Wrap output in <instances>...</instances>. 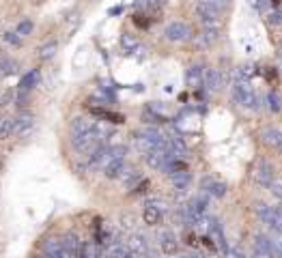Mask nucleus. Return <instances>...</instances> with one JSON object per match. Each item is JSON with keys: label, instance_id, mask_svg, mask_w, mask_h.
<instances>
[{"label": "nucleus", "instance_id": "12", "mask_svg": "<svg viewBox=\"0 0 282 258\" xmlns=\"http://www.w3.org/2000/svg\"><path fill=\"white\" fill-rule=\"evenodd\" d=\"M127 247H130V252H134L136 256H147L149 254L147 237H142V235H134L130 239V243H127Z\"/></svg>", "mask_w": 282, "mask_h": 258}, {"label": "nucleus", "instance_id": "29", "mask_svg": "<svg viewBox=\"0 0 282 258\" xmlns=\"http://www.w3.org/2000/svg\"><path fill=\"white\" fill-rule=\"evenodd\" d=\"M267 101H269V108H271L273 112L280 110V99H278L276 93H269V95H267Z\"/></svg>", "mask_w": 282, "mask_h": 258}, {"label": "nucleus", "instance_id": "4", "mask_svg": "<svg viewBox=\"0 0 282 258\" xmlns=\"http://www.w3.org/2000/svg\"><path fill=\"white\" fill-rule=\"evenodd\" d=\"M254 252L263 258H282V249L273 243L267 235H256L254 237Z\"/></svg>", "mask_w": 282, "mask_h": 258}, {"label": "nucleus", "instance_id": "28", "mask_svg": "<svg viewBox=\"0 0 282 258\" xmlns=\"http://www.w3.org/2000/svg\"><path fill=\"white\" fill-rule=\"evenodd\" d=\"M162 0H138V7H144V9H159Z\"/></svg>", "mask_w": 282, "mask_h": 258}, {"label": "nucleus", "instance_id": "16", "mask_svg": "<svg viewBox=\"0 0 282 258\" xmlns=\"http://www.w3.org/2000/svg\"><path fill=\"white\" fill-rule=\"evenodd\" d=\"M127 252V247L121 243L119 239H110L106 245V256L108 258H123V254Z\"/></svg>", "mask_w": 282, "mask_h": 258}, {"label": "nucleus", "instance_id": "33", "mask_svg": "<svg viewBox=\"0 0 282 258\" xmlns=\"http://www.w3.org/2000/svg\"><path fill=\"white\" fill-rule=\"evenodd\" d=\"M267 80H269V82H276V71H267Z\"/></svg>", "mask_w": 282, "mask_h": 258}, {"label": "nucleus", "instance_id": "11", "mask_svg": "<svg viewBox=\"0 0 282 258\" xmlns=\"http://www.w3.org/2000/svg\"><path fill=\"white\" fill-rule=\"evenodd\" d=\"M209 237H211V239L215 241L217 249H222V252L229 247L227 239H224V232H222V226L217 224V220H211V222H209Z\"/></svg>", "mask_w": 282, "mask_h": 258}, {"label": "nucleus", "instance_id": "32", "mask_svg": "<svg viewBox=\"0 0 282 258\" xmlns=\"http://www.w3.org/2000/svg\"><path fill=\"white\" fill-rule=\"evenodd\" d=\"M76 258H86V249H84V245H80V249H78Z\"/></svg>", "mask_w": 282, "mask_h": 258}, {"label": "nucleus", "instance_id": "35", "mask_svg": "<svg viewBox=\"0 0 282 258\" xmlns=\"http://www.w3.org/2000/svg\"><path fill=\"white\" fill-rule=\"evenodd\" d=\"M177 258H198V256H188V254H183V256H177Z\"/></svg>", "mask_w": 282, "mask_h": 258}, {"label": "nucleus", "instance_id": "23", "mask_svg": "<svg viewBox=\"0 0 282 258\" xmlns=\"http://www.w3.org/2000/svg\"><path fill=\"white\" fill-rule=\"evenodd\" d=\"M121 45L125 47V52H136V50L140 47L138 39H134V37H130V35H123V37H121Z\"/></svg>", "mask_w": 282, "mask_h": 258}, {"label": "nucleus", "instance_id": "22", "mask_svg": "<svg viewBox=\"0 0 282 258\" xmlns=\"http://www.w3.org/2000/svg\"><path fill=\"white\" fill-rule=\"evenodd\" d=\"M15 71H18V62L15 60H9V58L0 60V76H9V74H15Z\"/></svg>", "mask_w": 282, "mask_h": 258}, {"label": "nucleus", "instance_id": "3", "mask_svg": "<svg viewBox=\"0 0 282 258\" xmlns=\"http://www.w3.org/2000/svg\"><path fill=\"white\" fill-rule=\"evenodd\" d=\"M175 155L171 153V149L168 147H155L151 149L149 153H144V159H147V164L151 168H155V170H166L168 161H171Z\"/></svg>", "mask_w": 282, "mask_h": 258}, {"label": "nucleus", "instance_id": "15", "mask_svg": "<svg viewBox=\"0 0 282 258\" xmlns=\"http://www.w3.org/2000/svg\"><path fill=\"white\" fill-rule=\"evenodd\" d=\"M171 183L175 185V189H188V185H190V174L188 170H179V172H171Z\"/></svg>", "mask_w": 282, "mask_h": 258}, {"label": "nucleus", "instance_id": "27", "mask_svg": "<svg viewBox=\"0 0 282 258\" xmlns=\"http://www.w3.org/2000/svg\"><path fill=\"white\" fill-rule=\"evenodd\" d=\"M5 41L11 43V45H22V37L18 32H5Z\"/></svg>", "mask_w": 282, "mask_h": 258}, {"label": "nucleus", "instance_id": "7", "mask_svg": "<svg viewBox=\"0 0 282 258\" xmlns=\"http://www.w3.org/2000/svg\"><path fill=\"white\" fill-rule=\"evenodd\" d=\"M203 84H205L207 91L220 93L222 88H224V76L217 69H207L205 76H203Z\"/></svg>", "mask_w": 282, "mask_h": 258}, {"label": "nucleus", "instance_id": "24", "mask_svg": "<svg viewBox=\"0 0 282 258\" xmlns=\"http://www.w3.org/2000/svg\"><path fill=\"white\" fill-rule=\"evenodd\" d=\"M261 136H263V140L267 142V144H273V147H276L282 134H280V132H276V129H265V132H263Z\"/></svg>", "mask_w": 282, "mask_h": 258}, {"label": "nucleus", "instance_id": "25", "mask_svg": "<svg viewBox=\"0 0 282 258\" xmlns=\"http://www.w3.org/2000/svg\"><path fill=\"white\" fill-rule=\"evenodd\" d=\"M196 5H203V7H209V9L213 11H224V5L220 3V0H196Z\"/></svg>", "mask_w": 282, "mask_h": 258}, {"label": "nucleus", "instance_id": "37", "mask_svg": "<svg viewBox=\"0 0 282 258\" xmlns=\"http://www.w3.org/2000/svg\"><path fill=\"white\" fill-rule=\"evenodd\" d=\"M220 3H222L224 7H227V5H229V0H220Z\"/></svg>", "mask_w": 282, "mask_h": 258}, {"label": "nucleus", "instance_id": "19", "mask_svg": "<svg viewBox=\"0 0 282 258\" xmlns=\"http://www.w3.org/2000/svg\"><path fill=\"white\" fill-rule=\"evenodd\" d=\"M56 50H59V43H56V41H47V43H43L37 50V56L41 60H47V58H52V56L56 54Z\"/></svg>", "mask_w": 282, "mask_h": 258}, {"label": "nucleus", "instance_id": "17", "mask_svg": "<svg viewBox=\"0 0 282 258\" xmlns=\"http://www.w3.org/2000/svg\"><path fill=\"white\" fill-rule=\"evenodd\" d=\"M91 114H93V116H99V118H106V120H110V123H123V120H125L121 114H117V112L103 110V108H97V106L91 108Z\"/></svg>", "mask_w": 282, "mask_h": 258}, {"label": "nucleus", "instance_id": "36", "mask_svg": "<svg viewBox=\"0 0 282 258\" xmlns=\"http://www.w3.org/2000/svg\"><path fill=\"white\" fill-rule=\"evenodd\" d=\"M271 3H273V5H276V7H278V5L282 3V0H271Z\"/></svg>", "mask_w": 282, "mask_h": 258}, {"label": "nucleus", "instance_id": "8", "mask_svg": "<svg viewBox=\"0 0 282 258\" xmlns=\"http://www.w3.org/2000/svg\"><path fill=\"white\" fill-rule=\"evenodd\" d=\"M254 181L263 185V187H269L271 181H273V172H271V166L267 161H259L254 168Z\"/></svg>", "mask_w": 282, "mask_h": 258}, {"label": "nucleus", "instance_id": "21", "mask_svg": "<svg viewBox=\"0 0 282 258\" xmlns=\"http://www.w3.org/2000/svg\"><path fill=\"white\" fill-rule=\"evenodd\" d=\"M205 189H207V194H211V196H224L227 194V185H222V183H213L211 181V185H209V179L205 181Z\"/></svg>", "mask_w": 282, "mask_h": 258}, {"label": "nucleus", "instance_id": "10", "mask_svg": "<svg viewBox=\"0 0 282 258\" xmlns=\"http://www.w3.org/2000/svg\"><path fill=\"white\" fill-rule=\"evenodd\" d=\"M157 241H159V249H162L164 254H177V239L173 232L162 230L157 235Z\"/></svg>", "mask_w": 282, "mask_h": 258}, {"label": "nucleus", "instance_id": "18", "mask_svg": "<svg viewBox=\"0 0 282 258\" xmlns=\"http://www.w3.org/2000/svg\"><path fill=\"white\" fill-rule=\"evenodd\" d=\"M37 82H39V71H37V69L28 71V74L22 78V82H20V91L26 93V91H30V88H33Z\"/></svg>", "mask_w": 282, "mask_h": 258}, {"label": "nucleus", "instance_id": "2", "mask_svg": "<svg viewBox=\"0 0 282 258\" xmlns=\"http://www.w3.org/2000/svg\"><path fill=\"white\" fill-rule=\"evenodd\" d=\"M231 93H233V99H235L239 106H244V108H256V95H254L252 86H250L248 82H241V80L233 82Z\"/></svg>", "mask_w": 282, "mask_h": 258}, {"label": "nucleus", "instance_id": "13", "mask_svg": "<svg viewBox=\"0 0 282 258\" xmlns=\"http://www.w3.org/2000/svg\"><path fill=\"white\" fill-rule=\"evenodd\" d=\"M142 220H144V224H149V226L159 224V222H162V211H159V207L149 203L147 207L142 209Z\"/></svg>", "mask_w": 282, "mask_h": 258}, {"label": "nucleus", "instance_id": "30", "mask_svg": "<svg viewBox=\"0 0 282 258\" xmlns=\"http://www.w3.org/2000/svg\"><path fill=\"white\" fill-rule=\"evenodd\" d=\"M134 22H136V26H142V28H147V26H149L147 15H140V13H136V15H134Z\"/></svg>", "mask_w": 282, "mask_h": 258}, {"label": "nucleus", "instance_id": "6", "mask_svg": "<svg viewBox=\"0 0 282 258\" xmlns=\"http://www.w3.org/2000/svg\"><path fill=\"white\" fill-rule=\"evenodd\" d=\"M164 35H166L168 41H185V39L190 37V28L185 26L183 22H173V24L166 26Z\"/></svg>", "mask_w": 282, "mask_h": 258}, {"label": "nucleus", "instance_id": "5", "mask_svg": "<svg viewBox=\"0 0 282 258\" xmlns=\"http://www.w3.org/2000/svg\"><path fill=\"white\" fill-rule=\"evenodd\" d=\"M97 129V123H95L93 118H82L78 116L74 118V123H71V138H80V136H86Z\"/></svg>", "mask_w": 282, "mask_h": 258}, {"label": "nucleus", "instance_id": "1", "mask_svg": "<svg viewBox=\"0 0 282 258\" xmlns=\"http://www.w3.org/2000/svg\"><path fill=\"white\" fill-rule=\"evenodd\" d=\"M125 170V147H115L103 155V174L108 179H117Z\"/></svg>", "mask_w": 282, "mask_h": 258}, {"label": "nucleus", "instance_id": "31", "mask_svg": "<svg viewBox=\"0 0 282 258\" xmlns=\"http://www.w3.org/2000/svg\"><path fill=\"white\" fill-rule=\"evenodd\" d=\"M269 22H271V24H282V11L269 13Z\"/></svg>", "mask_w": 282, "mask_h": 258}, {"label": "nucleus", "instance_id": "34", "mask_svg": "<svg viewBox=\"0 0 282 258\" xmlns=\"http://www.w3.org/2000/svg\"><path fill=\"white\" fill-rule=\"evenodd\" d=\"M276 149L282 153V136H280V140H278V144H276Z\"/></svg>", "mask_w": 282, "mask_h": 258}, {"label": "nucleus", "instance_id": "9", "mask_svg": "<svg viewBox=\"0 0 282 258\" xmlns=\"http://www.w3.org/2000/svg\"><path fill=\"white\" fill-rule=\"evenodd\" d=\"M30 127H33V116H30L28 112H22V114H18L13 118V134L24 136V134L30 132Z\"/></svg>", "mask_w": 282, "mask_h": 258}, {"label": "nucleus", "instance_id": "26", "mask_svg": "<svg viewBox=\"0 0 282 258\" xmlns=\"http://www.w3.org/2000/svg\"><path fill=\"white\" fill-rule=\"evenodd\" d=\"M30 32H33V22H30V20L20 22V26H18V35H20V37H24V35H30Z\"/></svg>", "mask_w": 282, "mask_h": 258}, {"label": "nucleus", "instance_id": "14", "mask_svg": "<svg viewBox=\"0 0 282 258\" xmlns=\"http://www.w3.org/2000/svg\"><path fill=\"white\" fill-rule=\"evenodd\" d=\"M203 69L198 67V64H192V67L188 69V76H185V80H188V86L192 88H200L203 86Z\"/></svg>", "mask_w": 282, "mask_h": 258}, {"label": "nucleus", "instance_id": "20", "mask_svg": "<svg viewBox=\"0 0 282 258\" xmlns=\"http://www.w3.org/2000/svg\"><path fill=\"white\" fill-rule=\"evenodd\" d=\"M13 136V118H0V140Z\"/></svg>", "mask_w": 282, "mask_h": 258}]
</instances>
